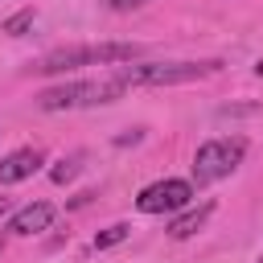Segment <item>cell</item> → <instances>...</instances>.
Returning a JSON list of instances; mask_svg holds the SVG:
<instances>
[{
    "label": "cell",
    "instance_id": "1",
    "mask_svg": "<svg viewBox=\"0 0 263 263\" xmlns=\"http://www.w3.org/2000/svg\"><path fill=\"white\" fill-rule=\"evenodd\" d=\"M144 53V45L136 41H99V45H62V49H49L33 62V74H66V70H78V66H123V62H136Z\"/></svg>",
    "mask_w": 263,
    "mask_h": 263
},
{
    "label": "cell",
    "instance_id": "2",
    "mask_svg": "<svg viewBox=\"0 0 263 263\" xmlns=\"http://www.w3.org/2000/svg\"><path fill=\"white\" fill-rule=\"evenodd\" d=\"M127 86L119 82V74H103V78H74V82H58L49 90L37 95V107L41 111H74V107H103V103H115L123 99Z\"/></svg>",
    "mask_w": 263,
    "mask_h": 263
},
{
    "label": "cell",
    "instance_id": "3",
    "mask_svg": "<svg viewBox=\"0 0 263 263\" xmlns=\"http://www.w3.org/2000/svg\"><path fill=\"white\" fill-rule=\"evenodd\" d=\"M214 70H222V62H127V66H119L115 74H119V82L127 86V90H136V86H177V82H197V78H205V74H214Z\"/></svg>",
    "mask_w": 263,
    "mask_h": 263
},
{
    "label": "cell",
    "instance_id": "4",
    "mask_svg": "<svg viewBox=\"0 0 263 263\" xmlns=\"http://www.w3.org/2000/svg\"><path fill=\"white\" fill-rule=\"evenodd\" d=\"M247 156V140L242 136H222V140H205L193 152V181L197 185H214L222 177H230Z\"/></svg>",
    "mask_w": 263,
    "mask_h": 263
},
{
    "label": "cell",
    "instance_id": "5",
    "mask_svg": "<svg viewBox=\"0 0 263 263\" xmlns=\"http://www.w3.org/2000/svg\"><path fill=\"white\" fill-rule=\"evenodd\" d=\"M189 201H193V185L181 181V177H164V181L140 189L136 210L140 214H173V210H185Z\"/></svg>",
    "mask_w": 263,
    "mask_h": 263
},
{
    "label": "cell",
    "instance_id": "6",
    "mask_svg": "<svg viewBox=\"0 0 263 263\" xmlns=\"http://www.w3.org/2000/svg\"><path fill=\"white\" fill-rule=\"evenodd\" d=\"M45 164V152L41 148H16L0 160V185H16V181H29L37 168Z\"/></svg>",
    "mask_w": 263,
    "mask_h": 263
},
{
    "label": "cell",
    "instance_id": "7",
    "mask_svg": "<svg viewBox=\"0 0 263 263\" xmlns=\"http://www.w3.org/2000/svg\"><path fill=\"white\" fill-rule=\"evenodd\" d=\"M49 222H53V205L33 201V205H25V210H16L8 218V230L12 234H41V230H49Z\"/></svg>",
    "mask_w": 263,
    "mask_h": 263
},
{
    "label": "cell",
    "instance_id": "8",
    "mask_svg": "<svg viewBox=\"0 0 263 263\" xmlns=\"http://www.w3.org/2000/svg\"><path fill=\"white\" fill-rule=\"evenodd\" d=\"M210 214H214V201H201V205L185 210L181 218H173V222H168V234H173V238H189V234H197V230L210 222Z\"/></svg>",
    "mask_w": 263,
    "mask_h": 263
},
{
    "label": "cell",
    "instance_id": "9",
    "mask_svg": "<svg viewBox=\"0 0 263 263\" xmlns=\"http://www.w3.org/2000/svg\"><path fill=\"white\" fill-rule=\"evenodd\" d=\"M29 25H33V8H21L16 16H8V21L0 25V33H8V37H21Z\"/></svg>",
    "mask_w": 263,
    "mask_h": 263
},
{
    "label": "cell",
    "instance_id": "10",
    "mask_svg": "<svg viewBox=\"0 0 263 263\" xmlns=\"http://www.w3.org/2000/svg\"><path fill=\"white\" fill-rule=\"evenodd\" d=\"M123 238H127V226L115 222V226H107L103 234H95V251H107V247H115V242H123Z\"/></svg>",
    "mask_w": 263,
    "mask_h": 263
},
{
    "label": "cell",
    "instance_id": "11",
    "mask_svg": "<svg viewBox=\"0 0 263 263\" xmlns=\"http://www.w3.org/2000/svg\"><path fill=\"white\" fill-rule=\"evenodd\" d=\"M74 177V160H58V168H53V181L62 185V181H70Z\"/></svg>",
    "mask_w": 263,
    "mask_h": 263
},
{
    "label": "cell",
    "instance_id": "12",
    "mask_svg": "<svg viewBox=\"0 0 263 263\" xmlns=\"http://www.w3.org/2000/svg\"><path fill=\"white\" fill-rule=\"evenodd\" d=\"M140 4H148V0H111L115 12H127V8H140Z\"/></svg>",
    "mask_w": 263,
    "mask_h": 263
},
{
    "label": "cell",
    "instance_id": "13",
    "mask_svg": "<svg viewBox=\"0 0 263 263\" xmlns=\"http://www.w3.org/2000/svg\"><path fill=\"white\" fill-rule=\"evenodd\" d=\"M255 74H259V78H263V58H259V62H255Z\"/></svg>",
    "mask_w": 263,
    "mask_h": 263
},
{
    "label": "cell",
    "instance_id": "14",
    "mask_svg": "<svg viewBox=\"0 0 263 263\" xmlns=\"http://www.w3.org/2000/svg\"><path fill=\"white\" fill-rule=\"evenodd\" d=\"M4 210H8V201H4V197H0V214H4Z\"/></svg>",
    "mask_w": 263,
    "mask_h": 263
},
{
    "label": "cell",
    "instance_id": "15",
    "mask_svg": "<svg viewBox=\"0 0 263 263\" xmlns=\"http://www.w3.org/2000/svg\"><path fill=\"white\" fill-rule=\"evenodd\" d=\"M259 263H263V259H259Z\"/></svg>",
    "mask_w": 263,
    "mask_h": 263
}]
</instances>
